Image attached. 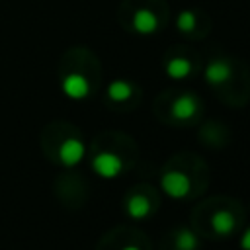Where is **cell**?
I'll use <instances>...</instances> for the list:
<instances>
[{
  "instance_id": "6da1fadb",
  "label": "cell",
  "mask_w": 250,
  "mask_h": 250,
  "mask_svg": "<svg viewBox=\"0 0 250 250\" xmlns=\"http://www.w3.org/2000/svg\"><path fill=\"white\" fill-rule=\"evenodd\" d=\"M61 88H62L66 98H70V100H84L92 92V80L88 78V74L82 68H76L74 62H72L66 68H62Z\"/></svg>"
},
{
  "instance_id": "7a4b0ae2",
  "label": "cell",
  "mask_w": 250,
  "mask_h": 250,
  "mask_svg": "<svg viewBox=\"0 0 250 250\" xmlns=\"http://www.w3.org/2000/svg\"><path fill=\"white\" fill-rule=\"evenodd\" d=\"M160 188L162 191L172 197V199H184L188 193H189V188H191V182L189 178L184 174V172H178V170H170V172H164L162 178H160Z\"/></svg>"
},
{
  "instance_id": "3957f363",
  "label": "cell",
  "mask_w": 250,
  "mask_h": 250,
  "mask_svg": "<svg viewBox=\"0 0 250 250\" xmlns=\"http://www.w3.org/2000/svg\"><path fill=\"white\" fill-rule=\"evenodd\" d=\"M92 168L100 178L113 180L123 170V160L115 152H98L92 160Z\"/></svg>"
},
{
  "instance_id": "277c9868",
  "label": "cell",
  "mask_w": 250,
  "mask_h": 250,
  "mask_svg": "<svg viewBox=\"0 0 250 250\" xmlns=\"http://www.w3.org/2000/svg\"><path fill=\"white\" fill-rule=\"evenodd\" d=\"M160 27V20L158 16L150 10V8H139L135 10L133 18H131V29L139 35H152L156 33Z\"/></svg>"
},
{
  "instance_id": "5b68a950",
  "label": "cell",
  "mask_w": 250,
  "mask_h": 250,
  "mask_svg": "<svg viewBox=\"0 0 250 250\" xmlns=\"http://www.w3.org/2000/svg\"><path fill=\"white\" fill-rule=\"evenodd\" d=\"M205 82L211 84V86H221L225 82L230 80L232 76V64L227 61V59H213L207 62L205 66Z\"/></svg>"
},
{
  "instance_id": "8992f818",
  "label": "cell",
  "mask_w": 250,
  "mask_h": 250,
  "mask_svg": "<svg viewBox=\"0 0 250 250\" xmlns=\"http://www.w3.org/2000/svg\"><path fill=\"white\" fill-rule=\"evenodd\" d=\"M199 111V100L195 94H182L172 104V115L178 121H188Z\"/></svg>"
},
{
  "instance_id": "52a82bcc",
  "label": "cell",
  "mask_w": 250,
  "mask_h": 250,
  "mask_svg": "<svg viewBox=\"0 0 250 250\" xmlns=\"http://www.w3.org/2000/svg\"><path fill=\"white\" fill-rule=\"evenodd\" d=\"M86 154V146L80 139H66L62 141V145L59 146V160L64 164V166H76Z\"/></svg>"
},
{
  "instance_id": "ba28073f",
  "label": "cell",
  "mask_w": 250,
  "mask_h": 250,
  "mask_svg": "<svg viewBox=\"0 0 250 250\" xmlns=\"http://www.w3.org/2000/svg\"><path fill=\"white\" fill-rule=\"evenodd\" d=\"M236 227V221H234V215L229 211V209H219L211 215V229L215 234L219 236H229Z\"/></svg>"
},
{
  "instance_id": "9c48e42d",
  "label": "cell",
  "mask_w": 250,
  "mask_h": 250,
  "mask_svg": "<svg viewBox=\"0 0 250 250\" xmlns=\"http://www.w3.org/2000/svg\"><path fill=\"white\" fill-rule=\"evenodd\" d=\"M152 211V205H150V199L143 193H135L127 199V213L129 217L141 221V219H146Z\"/></svg>"
},
{
  "instance_id": "30bf717a",
  "label": "cell",
  "mask_w": 250,
  "mask_h": 250,
  "mask_svg": "<svg viewBox=\"0 0 250 250\" xmlns=\"http://www.w3.org/2000/svg\"><path fill=\"white\" fill-rule=\"evenodd\" d=\"M166 76L172 80H184L186 76L191 74V62L186 57H172L166 62Z\"/></svg>"
},
{
  "instance_id": "8fae6325",
  "label": "cell",
  "mask_w": 250,
  "mask_h": 250,
  "mask_svg": "<svg viewBox=\"0 0 250 250\" xmlns=\"http://www.w3.org/2000/svg\"><path fill=\"white\" fill-rule=\"evenodd\" d=\"M135 88L129 80H113L109 86H107V98L115 104H121V102H127L131 96H133Z\"/></svg>"
},
{
  "instance_id": "7c38bea8",
  "label": "cell",
  "mask_w": 250,
  "mask_h": 250,
  "mask_svg": "<svg viewBox=\"0 0 250 250\" xmlns=\"http://www.w3.org/2000/svg\"><path fill=\"white\" fill-rule=\"evenodd\" d=\"M197 27V16L193 10H182L176 18V29L182 33H191Z\"/></svg>"
},
{
  "instance_id": "4fadbf2b",
  "label": "cell",
  "mask_w": 250,
  "mask_h": 250,
  "mask_svg": "<svg viewBox=\"0 0 250 250\" xmlns=\"http://www.w3.org/2000/svg\"><path fill=\"white\" fill-rule=\"evenodd\" d=\"M176 248L178 250H197L199 248V238L189 229H182V230L176 232Z\"/></svg>"
},
{
  "instance_id": "5bb4252c",
  "label": "cell",
  "mask_w": 250,
  "mask_h": 250,
  "mask_svg": "<svg viewBox=\"0 0 250 250\" xmlns=\"http://www.w3.org/2000/svg\"><path fill=\"white\" fill-rule=\"evenodd\" d=\"M240 248L242 250H250V227L244 230V234L240 238Z\"/></svg>"
},
{
  "instance_id": "9a60e30c",
  "label": "cell",
  "mask_w": 250,
  "mask_h": 250,
  "mask_svg": "<svg viewBox=\"0 0 250 250\" xmlns=\"http://www.w3.org/2000/svg\"><path fill=\"white\" fill-rule=\"evenodd\" d=\"M121 250H139V248H137V246H133V244H127V246H123Z\"/></svg>"
}]
</instances>
